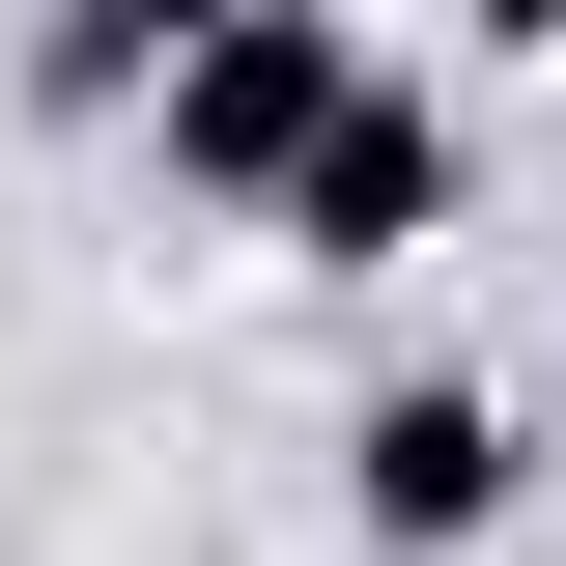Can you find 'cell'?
Instances as JSON below:
<instances>
[{"label": "cell", "instance_id": "obj_1", "mask_svg": "<svg viewBox=\"0 0 566 566\" xmlns=\"http://www.w3.org/2000/svg\"><path fill=\"white\" fill-rule=\"evenodd\" d=\"M340 114H368V29H340V0H227V29H170L142 170H170V199H227V227H283Z\"/></svg>", "mask_w": 566, "mask_h": 566}, {"label": "cell", "instance_id": "obj_2", "mask_svg": "<svg viewBox=\"0 0 566 566\" xmlns=\"http://www.w3.org/2000/svg\"><path fill=\"white\" fill-rule=\"evenodd\" d=\"M510 482H538V424H510L482 368H397V397H340V510H368V566H453Z\"/></svg>", "mask_w": 566, "mask_h": 566}, {"label": "cell", "instance_id": "obj_3", "mask_svg": "<svg viewBox=\"0 0 566 566\" xmlns=\"http://www.w3.org/2000/svg\"><path fill=\"white\" fill-rule=\"evenodd\" d=\"M424 227H453V85H397V57H368V114L340 142H312V199H283V255H424Z\"/></svg>", "mask_w": 566, "mask_h": 566}]
</instances>
